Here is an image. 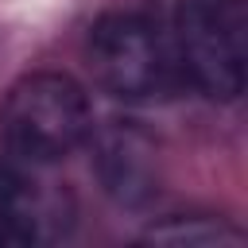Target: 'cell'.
Masks as SVG:
<instances>
[{
    "mask_svg": "<svg viewBox=\"0 0 248 248\" xmlns=\"http://www.w3.org/2000/svg\"><path fill=\"white\" fill-rule=\"evenodd\" d=\"M4 143L23 167H50L78 151L93 132L85 89L58 70L27 74L4 101Z\"/></svg>",
    "mask_w": 248,
    "mask_h": 248,
    "instance_id": "cell-1",
    "label": "cell"
},
{
    "mask_svg": "<svg viewBox=\"0 0 248 248\" xmlns=\"http://www.w3.org/2000/svg\"><path fill=\"white\" fill-rule=\"evenodd\" d=\"M174 46L182 74L213 101H236L244 93L248 19L244 0H178Z\"/></svg>",
    "mask_w": 248,
    "mask_h": 248,
    "instance_id": "cell-2",
    "label": "cell"
},
{
    "mask_svg": "<svg viewBox=\"0 0 248 248\" xmlns=\"http://www.w3.org/2000/svg\"><path fill=\"white\" fill-rule=\"evenodd\" d=\"M85 58L93 81L120 101H147L170 89V50L163 31L132 12H108L89 27Z\"/></svg>",
    "mask_w": 248,
    "mask_h": 248,
    "instance_id": "cell-3",
    "label": "cell"
},
{
    "mask_svg": "<svg viewBox=\"0 0 248 248\" xmlns=\"http://www.w3.org/2000/svg\"><path fill=\"white\" fill-rule=\"evenodd\" d=\"M93 167H97L101 190L116 205H143L155 194L159 155L151 136L132 120H108L93 136Z\"/></svg>",
    "mask_w": 248,
    "mask_h": 248,
    "instance_id": "cell-4",
    "label": "cell"
},
{
    "mask_svg": "<svg viewBox=\"0 0 248 248\" xmlns=\"http://www.w3.org/2000/svg\"><path fill=\"white\" fill-rule=\"evenodd\" d=\"M147 244H170V248H236L244 244V232L232 229L221 217H167L143 232Z\"/></svg>",
    "mask_w": 248,
    "mask_h": 248,
    "instance_id": "cell-5",
    "label": "cell"
}]
</instances>
